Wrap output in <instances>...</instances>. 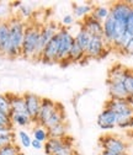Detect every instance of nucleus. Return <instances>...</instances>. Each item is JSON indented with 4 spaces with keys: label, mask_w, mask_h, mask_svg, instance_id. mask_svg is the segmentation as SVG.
<instances>
[{
    "label": "nucleus",
    "mask_w": 133,
    "mask_h": 155,
    "mask_svg": "<svg viewBox=\"0 0 133 155\" xmlns=\"http://www.w3.org/2000/svg\"><path fill=\"white\" fill-rule=\"evenodd\" d=\"M132 105L127 100H117V99H108L105 104V108H108L113 111L116 114H121L125 111L129 110Z\"/></svg>",
    "instance_id": "obj_18"
},
{
    "label": "nucleus",
    "mask_w": 133,
    "mask_h": 155,
    "mask_svg": "<svg viewBox=\"0 0 133 155\" xmlns=\"http://www.w3.org/2000/svg\"><path fill=\"white\" fill-rule=\"evenodd\" d=\"M40 32H41V25L33 21L26 22L24 41L21 47V57H24L25 59L36 61V53L40 41Z\"/></svg>",
    "instance_id": "obj_2"
},
{
    "label": "nucleus",
    "mask_w": 133,
    "mask_h": 155,
    "mask_svg": "<svg viewBox=\"0 0 133 155\" xmlns=\"http://www.w3.org/2000/svg\"><path fill=\"white\" fill-rule=\"evenodd\" d=\"M91 15L96 18V20L104 22L106 18L108 17V15H110V6H106V5H95Z\"/></svg>",
    "instance_id": "obj_26"
},
{
    "label": "nucleus",
    "mask_w": 133,
    "mask_h": 155,
    "mask_svg": "<svg viewBox=\"0 0 133 155\" xmlns=\"http://www.w3.org/2000/svg\"><path fill=\"white\" fill-rule=\"evenodd\" d=\"M10 118L12 124L18 127H27L32 123V120L27 113H10Z\"/></svg>",
    "instance_id": "obj_25"
},
{
    "label": "nucleus",
    "mask_w": 133,
    "mask_h": 155,
    "mask_svg": "<svg viewBox=\"0 0 133 155\" xmlns=\"http://www.w3.org/2000/svg\"><path fill=\"white\" fill-rule=\"evenodd\" d=\"M8 25H9V47L6 51L5 57L10 59L21 57V47L24 41V35L26 28V22L22 21L21 18L17 16H10L8 18Z\"/></svg>",
    "instance_id": "obj_1"
},
{
    "label": "nucleus",
    "mask_w": 133,
    "mask_h": 155,
    "mask_svg": "<svg viewBox=\"0 0 133 155\" xmlns=\"http://www.w3.org/2000/svg\"><path fill=\"white\" fill-rule=\"evenodd\" d=\"M0 111L6 114H10L11 112V106H10V100H9L8 94L0 95Z\"/></svg>",
    "instance_id": "obj_31"
},
{
    "label": "nucleus",
    "mask_w": 133,
    "mask_h": 155,
    "mask_svg": "<svg viewBox=\"0 0 133 155\" xmlns=\"http://www.w3.org/2000/svg\"><path fill=\"white\" fill-rule=\"evenodd\" d=\"M123 155H129V154H128V153H126V154H123Z\"/></svg>",
    "instance_id": "obj_43"
},
{
    "label": "nucleus",
    "mask_w": 133,
    "mask_h": 155,
    "mask_svg": "<svg viewBox=\"0 0 133 155\" xmlns=\"http://www.w3.org/2000/svg\"><path fill=\"white\" fill-rule=\"evenodd\" d=\"M123 86L126 89V92L128 95V97L133 99V69L126 70L125 78H123Z\"/></svg>",
    "instance_id": "obj_28"
},
{
    "label": "nucleus",
    "mask_w": 133,
    "mask_h": 155,
    "mask_svg": "<svg viewBox=\"0 0 133 155\" xmlns=\"http://www.w3.org/2000/svg\"><path fill=\"white\" fill-rule=\"evenodd\" d=\"M0 155H22V153L18 145L11 144V145H8L3 149H0Z\"/></svg>",
    "instance_id": "obj_30"
},
{
    "label": "nucleus",
    "mask_w": 133,
    "mask_h": 155,
    "mask_svg": "<svg viewBox=\"0 0 133 155\" xmlns=\"http://www.w3.org/2000/svg\"><path fill=\"white\" fill-rule=\"evenodd\" d=\"M31 147H32L33 149H36V150H40V149L43 148V143H41V142H38V140L32 139V142H31Z\"/></svg>",
    "instance_id": "obj_37"
},
{
    "label": "nucleus",
    "mask_w": 133,
    "mask_h": 155,
    "mask_svg": "<svg viewBox=\"0 0 133 155\" xmlns=\"http://www.w3.org/2000/svg\"><path fill=\"white\" fill-rule=\"evenodd\" d=\"M123 54H125V55H132V57H133V38L129 41V43L127 45L126 49L123 51Z\"/></svg>",
    "instance_id": "obj_36"
},
{
    "label": "nucleus",
    "mask_w": 133,
    "mask_h": 155,
    "mask_svg": "<svg viewBox=\"0 0 133 155\" xmlns=\"http://www.w3.org/2000/svg\"><path fill=\"white\" fill-rule=\"evenodd\" d=\"M58 43H59V51H58V58H57V63L65 64L68 61V55L71 49V46L74 43V36L68 31L67 27L61 26L58 33Z\"/></svg>",
    "instance_id": "obj_3"
},
{
    "label": "nucleus",
    "mask_w": 133,
    "mask_h": 155,
    "mask_svg": "<svg viewBox=\"0 0 133 155\" xmlns=\"http://www.w3.org/2000/svg\"><path fill=\"white\" fill-rule=\"evenodd\" d=\"M99 155H121V154H116V153H112V151H108V150H102L101 149V151H100V154ZM123 155V154H122Z\"/></svg>",
    "instance_id": "obj_40"
},
{
    "label": "nucleus",
    "mask_w": 133,
    "mask_h": 155,
    "mask_svg": "<svg viewBox=\"0 0 133 155\" xmlns=\"http://www.w3.org/2000/svg\"><path fill=\"white\" fill-rule=\"evenodd\" d=\"M8 96H9L10 106H11V112L10 113H27L25 100H24L22 95L8 92Z\"/></svg>",
    "instance_id": "obj_16"
},
{
    "label": "nucleus",
    "mask_w": 133,
    "mask_h": 155,
    "mask_svg": "<svg viewBox=\"0 0 133 155\" xmlns=\"http://www.w3.org/2000/svg\"><path fill=\"white\" fill-rule=\"evenodd\" d=\"M65 122V111H64V107L62 104L57 102V106H55V110L53 111V113L49 116V118L47 120L46 124H45V128L49 129L57 124H61Z\"/></svg>",
    "instance_id": "obj_15"
},
{
    "label": "nucleus",
    "mask_w": 133,
    "mask_h": 155,
    "mask_svg": "<svg viewBox=\"0 0 133 155\" xmlns=\"http://www.w3.org/2000/svg\"><path fill=\"white\" fill-rule=\"evenodd\" d=\"M126 30L128 33L133 35V9L129 14V16L127 17V21H126Z\"/></svg>",
    "instance_id": "obj_34"
},
{
    "label": "nucleus",
    "mask_w": 133,
    "mask_h": 155,
    "mask_svg": "<svg viewBox=\"0 0 133 155\" xmlns=\"http://www.w3.org/2000/svg\"><path fill=\"white\" fill-rule=\"evenodd\" d=\"M110 47L106 45L104 37H91L90 43L85 51V58L89 59H100L106 57L110 52Z\"/></svg>",
    "instance_id": "obj_6"
},
{
    "label": "nucleus",
    "mask_w": 133,
    "mask_h": 155,
    "mask_svg": "<svg viewBox=\"0 0 133 155\" xmlns=\"http://www.w3.org/2000/svg\"><path fill=\"white\" fill-rule=\"evenodd\" d=\"M0 128H4V126H3V124H0Z\"/></svg>",
    "instance_id": "obj_42"
},
{
    "label": "nucleus",
    "mask_w": 133,
    "mask_h": 155,
    "mask_svg": "<svg viewBox=\"0 0 133 155\" xmlns=\"http://www.w3.org/2000/svg\"><path fill=\"white\" fill-rule=\"evenodd\" d=\"M48 130V135L49 138H54V139H61V138H65L68 135V124L65 122L61 123V124H57Z\"/></svg>",
    "instance_id": "obj_22"
},
{
    "label": "nucleus",
    "mask_w": 133,
    "mask_h": 155,
    "mask_svg": "<svg viewBox=\"0 0 133 155\" xmlns=\"http://www.w3.org/2000/svg\"><path fill=\"white\" fill-rule=\"evenodd\" d=\"M22 96H24V100H25L27 114L31 117L32 123H35L36 118H37V114H38V111H40V107H41L42 97H40L38 95L32 94V92H26Z\"/></svg>",
    "instance_id": "obj_8"
},
{
    "label": "nucleus",
    "mask_w": 133,
    "mask_h": 155,
    "mask_svg": "<svg viewBox=\"0 0 133 155\" xmlns=\"http://www.w3.org/2000/svg\"><path fill=\"white\" fill-rule=\"evenodd\" d=\"M15 139H16L15 132H10L9 134L2 135L0 137V149H3L8 145H11V144H15Z\"/></svg>",
    "instance_id": "obj_29"
},
{
    "label": "nucleus",
    "mask_w": 133,
    "mask_h": 155,
    "mask_svg": "<svg viewBox=\"0 0 133 155\" xmlns=\"http://www.w3.org/2000/svg\"><path fill=\"white\" fill-rule=\"evenodd\" d=\"M61 26L54 22H46L41 26V32H40V41H38V48H37V53H36V61H40L41 59V55L42 52L45 49V47L47 46V43L52 40V38L58 33Z\"/></svg>",
    "instance_id": "obj_5"
},
{
    "label": "nucleus",
    "mask_w": 133,
    "mask_h": 155,
    "mask_svg": "<svg viewBox=\"0 0 133 155\" xmlns=\"http://www.w3.org/2000/svg\"><path fill=\"white\" fill-rule=\"evenodd\" d=\"M21 4H22V2H12V3H10V9L11 10H17Z\"/></svg>",
    "instance_id": "obj_39"
},
{
    "label": "nucleus",
    "mask_w": 133,
    "mask_h": 155,
    "mask_svg": "<svg viewBox=\"0 0 133 155\" xmlns=\"http://www.w3.org/2000/svg\"><path fill=\"white\" fill-rule=\"evenodd\" d=\"M94 6L95 5H92L90 3H74L73 4V16L75 18L83 20L86 16L92 14Z\"/></svg>",
    "instance_id": "obj_19"
},
{
    "label": "nucleus",
    "mask_w": 133,
    "mask_h": 155,
    "mask_svg": "<svg viewBox=\"0 0 133 155\" xmlns=\"http://www.w3.org/2000/svg\"><path fill=\"white\" fill-rule=\"evenodd\" d=\"M10 132H14V127H4V128H0V137L5 134H9Z\"/></svg>",
    "instance_id": "obj_38"
},
{
    "label": "nucleus",
    "mask_w": 133,
    "mask_h": 155,
    "mask_svg": "<svg viewBox=\"0 0 133 155\" xmlns=\"http://www.w3.org/2000/svg\"><path fill=\"white\" fill-rule=\"evenodd\" d=\"M99 144L102 150H108L116 154H126L128 151V143L118 137V135L113 134H105L99 139Z\"/></svg>",
    "instance_id": "obj_4"
},
{
    "label": "nucleus",
    "mask_w": 133,
    "mask_h": 155,
    "mask_svg": "<svg viewBox=\"0 0 133 155\" xmlns=\"http://www.w3.org/2000/svg\"><path fill=\"white\" fill-rule=\"evenodd\" d=\"M131 11L132 6L128 2H116L110 6V15L118 22H126Z\"/></svg>",
    "instance_id": "obj_9"
},
{
    "label": "nucleus",
    "mask_w": 133,
    "mask_h": 155,
    "mask_svg": "<svg viewBox=\"0 0 133 155\" xmlns=\"http://www.w3.org/2000/svg\"><path fill=\"white\" fill-rule=\"evenodd\" d=\"M9 25L8 20H0V55H5L9 47Z\"/></svg>",
    "instance_id": "obj_17"
},
{
    "label": "nucleus",
    "mask_w": 133,
    "mask_h": 155,
    "mask_svg": "<svg viewBox=\"0 0 133 155\" xmlns=\"http://www.w3.org/2000/svg\"><path fill=\"white\" fill-rule=\"evenodd\" d=\"M90 40H91V36H90L83 27H80L79 31L77 32V35L74 36V41L79 45V47H80L84 52L86 51V48H88V46H89V43H90Z\"/></svg>",
    "instance_id": "obj_24"
},
{
    "label": "nucleus",
    "mask_w": 133,
    "mask_h": 155,
    "mask_svg": "<svg viewBox=\"0 0 133 155\" xmlns=\"http://www.w3.org/2000/svg\"><path fill=\"white\" fill-rule=\"evenodd\" d=\"M55 106H57V102H54L53 100H51L48 97H42L41 107H40V111H38V114H37V118H36L35 123L37 126L45 127L47 120L49 118V116L55 110Z\"/></svg>",
    "instance_id": "obj_11"
},
{
    "label": "nucleus",
    "mask_w": 133,
    "mask_h": 155,
    "mask_svg": "<svg viewBox=\"0 0 133 155\" xmlns=\"http://www.w3.org/2000/svg\"><path fill=\"white\" fill-rule=\"evenodd\" d=\"M83 59H85V52L79 47V45L77 42L74 41V43L71 46V49L69 52V55H68L67 64L68 63H79Z\"/></svg>",
    "instance_id": "obj_21"
},
{
    "label": "nucleus",
    "mask_w": 133,
    "mask_h": 155,
    "mask_svg": "<svg viewBox=\"0 0 133 155\" xmlns=\"http://www.w3.org/2000/svg\"><path fill=\"white\" fill-rule=\"evenodd\" d=\"M110 99H117V100H127L128 95L123 86V81H106Z\"/></svg>",
    "instance_id": "obj_14"
},
{
    "label": "nucleus",
    "mask_w": 133,
    "mask_h": 155,
    "mask_svg": "<svg viewBox=\"0 0 133 155\" xmlns=\"http://www.w3.org/2000/svg\"><path fill=\"white\" fill-rule=\"evenodd\" d=\"M18 135V139H20V143L24 148H30L31 147V142H32V138L30 137V134L26 132V130H18L17 133Z\"/></svg>",
    "instance_id": "obj_32"
},
{
    "label": "nucleus",
    "mask_w": 133,
    "mask_h": 155,
    "mask_svg": "<svg viewBox=\"0 0 133 155\" xmlns=\"http://www.w3.org/2000/svg\"><path fill=\"white\" fill-rule=\"evenodd\" d=\"M115 35H116V21L111 15L102 22V37L106 42V45L112 49V43L115 40Z\"/></svg>",
    "instance_id": "obj_13"
},
{
    "label": "nucleus",
    "mask_w": 133,
    "mask_h": 155,
    "mask_svg": "<svg viewBox=\"0 0 133 155\" xmlns=\"http://www.w3.org/2000/svg\"><path fill=\"white\" fill-rule=\"evenodd\" d=\"M74 21H75L74 16H73V15H70V14H68V15L63 16V18H62V25H63V27H68V26L73 25V24H74Z\"/></svg>",
    "instance_id": "obj_35"
},
{
    "label": "nucleus",
    "mask_w": 133,
    "mask_h": 155,
    "mask_svg": "<svg viewBox=\"0 0 133 155\" xmlns=\"http://www.w3.org/2000/svg\"><path fill=\"white\" fill-rule=\"evenodd\" d=\"M58 51H59V43H58V37L57 35L47 43L45 47L40 62L46 64H53L57 63V58H58Z\"/></svg>",
    "instance_id": "obj_7"
},
{
    "label": "nucleus",
    "mask_w": 133,
    "mask_h": 155,
    "mask_svg": "<svg viewBox=\"0 0 133 155\" xmlns=\"http://www.w3.org/2000/svg\"><path fill=\"white\" fill-rule=\"evenodd\" d=\"M128 3H129V5H131V6H132V9H133V0H132V2H128Z\"/></svg>",
    "instance_id": "obj_41"
},
{
    "label": "nucleus",
    "mask_w": 133,
    "mask_h": 155,
    "mask_svg": "<svg viewBox=\"0 0 133 155\" xmlns=\"http://www.w3.org/2000/svg\"><path fill=\"white\" fill-rule=\"evenodd\" d=\"M80 25V27H83L91 37H102V22L96 20L92 15L83 18Z\"/></svg>",
    "instance_id": "obj_12"
},
{
    "label": "nucleus",
    "mask_w": 133,
    "mask_h": 155,
    "mask_svg": "<svg viewBox=\"0 0 133 155\" xmlns=\"http://www.w3.org/2000/svg\"><path fill=\"white\" fill-rule=\"evenodd\" d=\"M126 70H127V68L121 64H116V65L111 67V69L108 70V74H107L106 81H123Z\"/></svg>",
    "instance_id": "obj_20"
},
{
    "label": "nucleus",
    "mask_w": 133,
    "mask_h": 155,
    "mask_svg": "<svg viewBox=\"0 0 133 155\" xmlns=\"http://www.w3.org/2000/svg\"><path fill=\"white\" fill-rule=\"evenodd\" d=\"M33 14H35L33 8L28 3H22L20 5V8L17 9V17L21 18V20L25 22H30L32 20Z\"/></svg>",
    "instance_id": "obj_23"
},
{
    "label": "nucleus",
    "mask_w": 133,
    "mask_h": 155,
    "mask_svg": "<svg viewBox=\"0 0 133 155\" xmlns=\"http://www.w3.org/2000/svg\"><path fill=\"white\" fill-rule=\"evenodd\" d=\"M0 124H3L4 127H14L11 118H10V114H6L0 111Z\"/></svg>",
    "instance_id": "obj_33"
},
{
    "label": "nucleus",
    "mask_w": 133,
    "mask_h": 155,
    "mask_svg": "<svg viewBox=\"0 0 133 155\" xmlns=\"http://www.w3.org/2000/svg\"><path fill=\"white\" fill-rule=\"evenodd\" d=\"M96 123L102 130H111L117 127V114L113 111L104 107V110L98 116Z\"/></svg>",
    "instance_id": "obj_10"
},
{
    "label": "nucleus",
    "mask_w": 133,
    "mask_h": 155,
    "mask_svg": "<svg viewBox=\"0 0 133 155\" xmlns=\"http://www.w3.org/2000/svg\"><path fill=\"white\" fill-rule=\"evenodd\" d=\"M32 135L35 140H38L41 143H46L48 139H49V135H48V130L47 128L42 127V126H36L33 129H32Z\"/></svg>",
    "instance_id": "obj_27"
}]
</instances>
